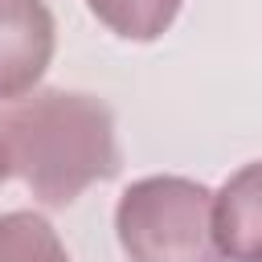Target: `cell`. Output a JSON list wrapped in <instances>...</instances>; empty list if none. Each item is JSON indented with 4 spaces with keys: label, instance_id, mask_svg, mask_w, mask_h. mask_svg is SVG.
I'll use <instances>...</instances> for the list:
<instances>
[{
    "label": "cell",
    "instance_id": "obj_1",
    "mask_svg": "<svg viewBox=\"0 0 262 262\" xmlns=\"http://www.w3.org/2000/svg\"><path fill=\"white\" fill-rule=\"evenodd\" d=\"M0 139L12 176H20L45 209H66L90 184L119 172L115 115L82 90H41L8 102L0 111Z\"/></svg>",
    "mask_w": 262,
    "mask_h": 262
},
{
    "label": "cell",
    "instance_id": "obj_2",
    "mask_svg": "<svg viewBox=\"0 0 262 262\" xmlns=\"http://www.w3.org/2000/svg\"><path fill=\"white\" fill-rule=\"evenodd\" d=\"M115 237L131 262H221L213 192L188 176L131 180L115 205Z\"/></svg>",
    "mask_w": 262,
    "mask_h": 262
},
{
    "label": "cell",
    "instance_id": "obj_3",
    "mask_svg": "<svg viewBox=\"0 0 262 262\" xmlns=\"http://www.w3.org/2000/svg\"><path fill=\"white\" fill-rule=\"evenodd\" d=\"M57 49V25L45 0H0V102L33 94Z\"/></svg>",
    "mask_w": 262,
    "mask_h": 262
},
{
    "label": "cell",
    "instance_id": "obj_4",
    "mask_svg": "<svg viewBox=\"0 0 262 262\" xmlns=\"http://www.w3.org/2000/svg\"><path fill=\"white\" fill-rule=\"evenodd\" d=\"M213 237L229 262H262V160L242 164L213 192Z\"/></svg>",
    "mask_w": 262,
    "mask_h": 262
},
{
    "label": "cell",
    "instance_id": "obj_5",
    "mask_svg": "<svg viewBox=\"0 0 262 262\" xmlns=\"http://www.w3.org/2000/svg\"><path fill=\"white\" fill-rule=\"evenodd\" d=\"M184 0H86V8L123 41H160L180 16Z\"/></svg>",
    "mask_w": 262,
    "mask_h": 262
},
{
    "label": "cell",
    "instance_id": "obj_6",
    "mask_svg": "<svg viewBox=\"0 0 262 262\" xmlns=\"http://www.w3.org/2000/svg\"><path fill=\"white\" fill-rule=\"evenodd\" d=\"M0 262H70V250L41 213L12 209L0 213Z\"/></svg>",
    "mask_w": 262,
    "mask_h": 262
},
{
    "label": "cell",
    "instance_id": "obj_7",
    "mask_svg": "<svg viewBox=\"0 0 262 262\" xmlns=\"http://www.w3.org/2000/svg\"><path fill=\"white\" fill-rule=\"evenodd\" d=\"M12 176V160H8V147H4V139H0V184Z\"/></svg>",
    "mask_w": 262,
    "mask_h": 262
}]
</instances>
